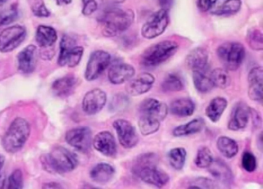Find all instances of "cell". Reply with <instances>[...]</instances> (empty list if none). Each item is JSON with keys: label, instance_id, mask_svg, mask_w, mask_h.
<instances>
[{"label": "cell", "instance_id": "1", "mask_svg": "<svg viewBox=\"0 0 263 189\" xmlns=\"http://www.w3.org/2000/svg\"><path fill=\"white\" fill-rule=\"evenodd\" d=\"M158 158L155 154H144L137 158L132 171L144 182L162 187L170 178L165 172L158 167Z\"/></svg>", "mask_w": 263, "mask_h": 189}, {"label": "cell", "instance_id": "2", "mask_svg": "<svg viewBox=\"0 0 263 189\" xmlns=\"http://www.w3.org/2000/svg\"><path fill=\"white\" fill-rule=\"evenodd\" d=\"M135 21L132 10L113 8L107 10L101 18L103 34L107 37L116 36L130 28Z\"/></svg>", "mask_w": 263, "mask_h": 189}, {"label": "cell", "instance_id": "3", "mask_svg": "<svg viewBox=\"0 0 263 189\" xmlns=\"http://www.w3.org/2000/svg\"><path fill=\"white\" fill-rule=\"evenodd\" d=\"M41 162L47 172L54 174L72 172L78 165L76 155L62 146H57L50 154L43 155Z\"/></svg>", "mask_w": 263, "mask_h": 189}, {"label": "cell", "instance_id": "4", "mask_svg": "<svg viewBox=\"0 0 263 189\" xmlns=\"http://www.w3.org/2000/svg\"><path fill=\"white\" fill-rule=\"evenodd\" d=\"M30 130V125L27 120L16 118L13 120L3 138V147L9 153L19 152L28 140Z\"/></svg>", "mask_w": 263, "mask_h": 189}, {"label": "cell", "instance_id": "5", "mask_svg": "<svg viewBox=\"0 0 263 189\" xmlns=\"http://www.w3.org/2000/svg\"><path fill=\"white\" fill-rule=\"evenodd\" d=\"M178 50V44L175 41H161L144 50L141 55V64L144 67H158L174 56Z\"/></svg>", "mask_w": 263, "mask_h": 189}, {"label": "cell", "instance_id": "6", "mask_svg": "<svg viewBox=\"0 0 263 189\" xmlns=\"http://www.w3.org/2000/svg\"><path fill=\"white\" fill-rule=\"evenodd\" d=\"M217 55L224 68L236 70L242 64L246 58V50L242 44L238 42H226L218 47Z\"/></svg>", "mask_w": 263, "mask_h": 189}, {"label": "cell", "instance_id": "7", "mask_svg": "<svg viewBox=\"0 0 263 189\" xmlns=\"http://www.w3.org/2000/svg\"><path fill=\"white\" fill-rule=\"evenodd\" d=\"M168 23V11L161 9L153 13L143 25L141 35L146 39H155L165 31Z\"/></svg>", "mask_w": 263, "mask_h": 189}, {"label": "cell", "instance_id": "8", "mask_svg": "<svg viewBox=\"0 0 263 189\" xmlns=\"http://www.w3.org/2000/svg\"><path fill=\"white\" fill-rule=\"evenodd\" d=\"M27 36V30L21 25L7 27L0 33V52L10 53L21 45Z\"/></svg>", "mask_w": 263, "mask_h": 189}, {"label": "cell", "instance_id": "9", "mask_svg": "<svg viewBox=\"0 0 263 189\" xmlns=\"http://www.w3.org/2000/svg\"><path fill=\"white\" fill-rule=\"evenodd\" d=\"M111 56L110 53L104 50H97L90 55L86 67L85 76L87 81L98 79L106 69L110 66Z\"/></svg>", "mask_w": 263, "mask_h": 189}, {"label": "cell", "instance_id": "10", "mask_svg": "<svg viewBox=\"0 0 263 189\" xmlns=\"http://www.w3.org/2000/svg\"><path fill=\"white\" fill-rule=\"evenodd\" d=\"M66 141L71 147L83 153L90 150L92 145V132L87 127H75L66 134Z\"/></svg>", "mask_w": 263, "mask_h": 189}, {"label": "cell", "instance_id": "11", "mask_svg": "<svg viewBox=\"0 0 263 189\" xmlns=\"http://www.w3.org/2000/svg\"><path fill=\"white\" fill-rule=\"evenodd\" d=\"M120 144L124 148H133L139 141L138 132L132 123L125 119H118L113 123Z\"/></svg>", "mask_w": 263, "mask_h": 189}, {"label": "cell", "instance_id": "12", "mask_svg": "<svg viewBox=\"0 0 263 189\" xmlns=\"http://www.w3.org/2000/svg\"><path fill=\"white\" fill-rule=\"evenodd\" d=\"M107 103V94L99 88L93 89L84 95L82 108L87 115H93L99 113Z\"/></svg>", "mask_w": 263, "mask_h": 189}, {"label": "cell", "instance_id": "13", "mask_svg": "<svg viewBox=\"0 0 263 189\" xmlns=\"http://www.w3.org/2000/svg\"><path fill=\"white\" fill-rule=\"evenodd\" d=\"M155 82L154 75L149 73H143L137 78L130 79L126 85V91L130 96H139L147 93L153 87Z\"/></svg>", "mask_w": 263, "mask_h": 189}, {"label": "cell", "instance_id": "14", "mask_svg": "<svg viewBox=\"0 0 263 189\" xmlns=\"http://www.w3.org/2000/svg\"><path fill=\"white\" fill-rule=\"evenodd\" d=\"M93 147L100 153L107 157H115L118 152L115 137L107 130L100 132L95 135L92 141Z\"/></svg>", "mask_w": 263, "mask_h": 189}, {"label": "cell", "instance_id": "15", "mask_svg": "<svg viewBox=\"0 0 263 189\" xmlns=\"http://www.w3.org/2000/svg\"><path fill=\"white\" fill-rule=\"evenodd\" d=\"M38 63V50L36 46L28 45L23 49L17 56V66L20 71L25 74L33 73Z\"/></svg>", "mask_w": 263, "mask_h": 189}, {"label": "cell", "instance_id": "16", "mask_svg": "<svg viewBox=\"0 0 263 189\" xmlns=\"http://www.w3.org/2000/svg\"><path fill=\"white\" fill-rule=\"evenodd\" d=\"M139 111L141 115H148L162 121L168 113L167 104L155 98H147L141 103Z\"/></svg>", "mask_w": 263, "mask_h": 189}, {"label": "cell", "instance_id": "17", "mask_svg": "<svg viewBox=\"0 0 263 189\" xmlns=\"http://www.w3.org/2000/svg\"><path fill=\"white\" fill-rule=\"evenodd\" d=\"M249 98L261 103L262 101L263 70L261 67H255L249 71L248 76Z\"/></svg>", "mask_w": 263, "mask_h": 189}, {"label": "cell", "instance_id": "18", "mask_svg": "<svg viewBox=\"0 0 263 189\" xmlns=\"http://www.w3.org/2000/svg\"><path fill=\"white\" fill-rule=\"evenodd\" d=\"M250 119V107L246 104L239 103L234 107L228 124V128L231 130H241L248 125Z\"/></svg>", "mask_w": 263, "mask_h": 189}, {"label": "cell", "instance_id": "19", "mask_svg": "<svg viewBox=\"0 0 263 189\" xmlns=\"http://www.w3.org/2000/svg\"><path fill=\"white\" fill-rule=\"evenodd\" d=\"M135 74V67L130 64L117 63L109 69L108 80L111 84L119 85L130 81Z\"/></svg>", "mask_w": 263, "mask_h": 189}, {"label": "cell", "instance_id": "20", "mask_svg": "<svg viewBox=\"0 0 263 189\" xmlns=\"http://www.w3.org/2000/svg\"><path fill=\"white\" fill-rule=\"evenodd\" d=\"M241 0H214L209 11L215 16H228L239 11Z\"/></svg>", "mask_w": 263, "mask_h": 189}, {"label": "cell", "instance_id": "21", "mask_svg": "<svg viewBox=\"0 0 263 189\" xmlns=\"http://www.w3.org/2000/svg\"><path fill=\"white\" fill-rule=\"evenodd\" d=\"M186 65L192 71L209 68V53L201 47L194 49L186 58Z\"/></svg>", "mask_w": 263, "mask_h": 189}, {"label": "cell", "instance_id": "22", "mask_svg": "<svg viewBox=\"0 0 263 189\" xmlns=\"http://www.w3.org/2000/svg\"><path fill=\"white\" fill-rule=\"evenodd\" d=\"M207 168L209 169V173L218 182L227 184H230L233 181V174H232L230 167L221 160L213 159Z\"/></svg>", "mask_w": 263, "mask_h": 189}, {"label": "cell", "instance_id": "23", "mask_svg": "<svg viewBox=\"0 0 263 189\" xmlns=\"http://www.w3.org/2000/svg\"><path fill=\"white\" fill-rule=\"evenodd\" d=\"M115 169L113 166L107 163H99L96 164L90 172L92 181L98 184H106L113 178Z\"/></svg>", "mask_w": 263, "mask_h": 189}, {"label": "cell", "instance_id": "24", "mask_svg": "<svg viewBox=\"0 0 263 189\" xmlns=\"http://www.w3.org/2000/svg\"><path fill=\"white\" fill-rule=\"evenodd\" d=\"M58 41L56 30L49 26L41 25L36 32V41L41 48H50L54 45Z\"/></svg>", "mask_w": 263, "mask_h": 189}, {"label": "cell", "instance_id": "25", "mask_svg": "<svg viewBox=\"0 0 263 189\" xmlns=\"http://www.w3.org/2000/svg\"><path fill=\"white\" fill-rule=\"evenodd\" d=\"M195 110V103L187 98L175 100L170 105V110L172 115L180 118L192 116Z\"/></svg>", "mask_w": 263, "mask_h": 189}, {"label": "cell", "instance_id": "26", "mask_svg": "<svg viewBox=\"0 0 263 189\" xmlns=\"http://www.w3.org/2000/svg\"><path fill=\"white\" fill-rule=\"evenodd\" d=\"M192 78L195 88L201 93L210 92L215 87L211 78L209 68L192 71Z\"/></svg>", "mask_w": 263, "mask_h": 189}, {"label": "cell", "instance_id": "27", "mask_svg": "<svg viewBox=\"0 0 263 189\" xmlns=\"http://www.w3.org/2000/svg\"><path fill=\"white\" fill-rule=\"evenodd\" d=\"M204 127V121L202 118H195L184 124L178 126L174 129L172 134L174 136L184 137L195 135L201 131Z\"/></svg>", "mask_w": 263, "mask_h": 189}, {"label": "cell", "instance_id": "28", "mask_svg": "<svg viewBox=\"0 0 263 189\" xmlns=\"http://www.w3.org/2000/svg\"><path fill=\"white\" fill-rule=\"evenodd\" d=\"M76 85V78L72 75L64 77L54 81L52 90L58 97H67L71 93Z\"/></svg>", "mask_w": 263, "mask_h": 189}, {"label": "cell", "instance_id": "29", "mask_svg": "<svg viewBox=\"0 0 263 189\" xmlns=\"http://www.w3.org/2000/svg\"><path fill=\"white\" fill-rule=\"evenodd\" d=\"M227 106V100L221 97H217L212 99L206 107V115L212 122H217L219 121Z\"/></svg>", "mask_w": 263, "mask_h": 189}, {"label": "cell", "instance_id": "30", "mask_svg": "<svg viewBox=\"0 0 263 189\" xmlns=\"http://www.w3.org/2000/svg\"><path fill=\"white\" fill-rule=\"evenodd\" d=\"M217 147L220 153L227 158H234L238 152V145L235 140L221 136L217 140Z\"/></svg>", "mask_w": 263, "mask_h": 189}, {"label": "cell", "instance_id": "31", "mask_svg": "<svg viewBox=\"0 0 263 189\" xmlns=\"http://www.w3.org/2000/svg\"><path fill=\"white\" fill-rule=\"evenodd\" d=\"M160 125H161V121L148 115H141L138 121L140 131L144 136H148L158 131L159 130Z\"/></svg>", "mask_w": 263, "mask_h": 189}, {"label": "cell", "instance_id": "32", "mask_svg": "<svg viewBox=\"0 0 263 189\" xmlns=\"http://www.w3.org/2000/svg\"><path fill=\"white\" fill-rule=\"evenodd\" d=\"M75 46H77V43L73 37L67 34L63 36L60 44V54L58 58V64L61 67L66 66L67 56Z\"/></svg>", "mask_w": 263, "mask_h": 189}, {"label": "cell", "instance_id": "33", "mask_svg": "<svg viewBox=\"0 0 263 189\" xmlns=\"http://www.w3.org/2000/svg\"><path fill=\"white\" fill-rule=\"evenodd\" d=\"M187 152L184 147H175L168 152V160L171 166L175 170L180 171L185 164Z\"/></svg>", "mask_w": 263, "mask_h": 189}, {"label": "cell", "instance_id": "34", "mask_svg": "<svg viewBox=\"0 0 263 189\" xmlns=\"http://www.w3.org/2000/svg\"><path fill=\"white\" fill-rule=\"evenodd\" d=\"M183 88H184V84L182 80L175 73H170L167 75L161 84V89L166 93L180 91Z\"/></svg>", "mask_w": 263, "mask_h": 189}, {"label": "cell", "instance_id": "35", "mask_svg": "<svg viewBox=\"0 0 263 189\" xmlns=\"http://www.w3.org/2000/svg\"><path fill=\"white\" fill-rule=\"evenodd\" d=\"M211 78L214 87L226 89L230 85L231 78L227 70L223 68H216L211 72Z\"/></svg>", "mask_w": 263, "mask_h": 189}, {"label": "cell", "instance_id": "36", "mask_svg": "<svg viewBox=\"0 0 263 189\" xmlns=\"http://www.w3.org/2000/svg\"><path fill=\"white\" fill-rule=\"evenodd\" d=\"M213 159V155L210 149L207 147H201L197 152L195 163L197 167L200 168H207Z\"/></svg>", "mask_w": 263, "mask_h": 189}, {"label": "cell", "instance_id": "37", "mask_svg": "<svg viewBox=\"0 0 263 189\" xmlns=\"http://www.w3.org/2000/svg\"><path fill=\"white\" fill-rule=\"evenodd\" d=\"M17 4H11L7 8L0 11V27H4V26L12 24L17 19Z\"/></svg>", "mask_w": 263, "mask_h": 189}, {"label": "cell", "instance_id": "38", "mask_svg": "<svg viewBox=\"0 0 263 189\" xmlns=\"http://www.w3.org/2000/svg\"><path fill=\"white\" fill-rule=\"evenodd\" d=\"M247 43L252 50L260 51L263 49L262 33L258 29H252L247 34Z\"/></svg>", "mask_w": 263, "mask_h": 189}, {"label": "cell", "instance_id": "39", "mask_svg": "<svg viewBox=\"0 0 263 189\" xmlns=\"http://www.w3.org/2000/svg\"><path fill=\"white\" fill-rule=\"evenodd\" d=\"M130 103V99L127 95L124 93H118L112 99L110 102V109L112 111L121 113L128 108Z\"/></svg>", "mask_w": 263, "mask_h": 189}, {"label": "cell", "instance_id": "40", "mask_svg": "<svg viewBox=\"0 0 263 189\" xmlns=\"http://www.w3.org/2000/svg\"><path fill=\"white\" fill-rule=\"evenodd\" d=\"M84 51V47H81V46H75L70 50L68 56H67L66 66H68L69 67H71V68L77 67L82 59Z\"/></svg>", "mask_w": 263, "mask_h": 189}, {"label": "cell", "instance_id": "41", "mask_svg": "<svg viewBox=\"0 0 263 189\" xmlns=\"http://www.w3.org/2000/svg\"><path fill=\"white\" fill-rule=\"evenodd\" d=\"M24 187V176L20 169H16L9 177L6 187L9 189H21Z\"/></svg>", "mask_w": 263, "mask_h": 189}, {"label": "cell", "instance_id": "42", "mask_svg": "<svg viewBox=\"0 0 263 189\" xmlns=\"http://www.w3.org/2000/svg\"><path fill=\"white\" fill-rule=\"evenodd\" d=\"M189 187H197V188H218L217 183L210 178L204 177H198L192 180L189 184Z\"/></svg>", "mask_w": 263, "mask_h": 189}, {"label": "cell", "instance_id": "43", "mask_svg": "<svg viewBox=\"0 0 263 189\" xmlns=\"http://www.w3.org/2000/svg\"><path fill=\"white\" fill-rule=\"evenodd\" d=\"M241 166L247 172H255L257 168V161L255 155L250 152H245L241 157Z\"/></svg>", "mask_w": 263, "mask_h": 189}, {"label": "cell", "instance_id": "44", "mask_svg": "<svg viewBox=\"0 0 263 189\" xmlns=\"http://www.w3.org/2000/svg\"><path fill=\"white\" fill-rule=\"evenodd\" d=\"M32 12L34 16L40 18L49 17L50 16V12L46 7L43 0H35L32 4Z\"/></svg>", "mask_w": 263, "mask_h": 189}, {"label": "cell", "instance_id": "45", "mask_svg": "<svg viewBox=\"0 0 263 189\" xmlns=\"http://www.w3.org/2000/svg\"><path fill=\"white\" fill-rule=\"evenodd\" d=\"M82 13L84 16H90L98 10V3L96 0H82Z\"/></svg>", "mask_w": 263, "mask_h": 189}, {"label": "cell", "instance_id": "46", "mask_svg": "<svg viewBox=\"0 0 263 189\" xmlns=\"http://www.w3.org/2000/svg\"><path fill=\"white\" fill-rule=\"evenodd\" d=\"M212 0H198V7L202 12L209 11L212 5Z\"/></svg>", "mask_w": 263, "mask_h": 189}, {"label": "cell", "instance_id": "47", "mask_svg": "<svg viewBox=\"0 0 263 189\" xmlns=\"http://www.w3.org/2000/svg\"><path fill=\"white\" fill-rule=\"evenodd\" d=\"M174 0H158L160 6H161V9L168 11L170 10L171 7L173 5Z\"/></svg>", "mask_w": 263, "mask_h": 189}, {"label": "cell", "instance_id": "48", "mask_svg": "<svg viewBox=\"0 0 263 189\" xmlns=\"http://www.w3.org/2000/svg\"><path fill=\"white\" fill-rule=\"evenodd\" d=\"M44 188H62L63 186L61 185L59 183L50 182L46 183L45 184L43 185Z\"/></svg>", "mask_w": 263, "mask_h": 189}, {"label": "cell", "instance_id": "49", "mask_svg": "<svg viewBox=\"0 0 263 189\" xmlns=\"http://www.w3.org/2000/svg\"><path fill=\"white\" fill-rule=\"evenodd\" d=\"M55 2H56L57 5L61 7V6L69 5L71 4L72 0H55Z\"/></svg>", "mask_w": 263, "mask_h": 189}, {"label": "cell", "instance_id": "50", "mask_svg": "<svg viewBox=\"0 0 263 189\" xmlns=\"http://www.w3.org/2000/svg\"><path fill=\"white\" fill-rule=\"evenodd\" d=\"M5 184V178H4V175L0 172V188H1V187H5V186H4Z\"/></svg>", "mask_w": 263, "mask_h": 189}, {"label": "cell", "instance_id": "51", "mask_svg": "<svg viewBox=\"0 0 263 189\" xmlns=\"http://www.w3.org/2000/svg\"><path fill=\"white\" fill-rule=\"evenodd\" d=\"M4 163H5V157L0 155V172H1V170L4 167Z\"/></svg>", "mask_w": 263, "mask_h": 189}, {"label": "cell", "instance_id": "52", "mask_svg": "<svg viewBox=\"0 0 263 189\" xmlns=\"http://www.w3.org/2000/svg\"><path fill=\"white\" fill-rule=\"evenodd\" d=\"M8 0H0V7H3L4 4H7Z\"/></svg>", "mask_w": 263, "mask_h": 189}, {"label": "cell", "instance_id": "53", "mask_svg": "<svg viewBox=\"0 0 263 189\" xmlns=\"http://www.w3.org/2000/svg\"><path fill=\"white\" fill-rule=\"evenodd\" d=\"M126 0H115V2L118 4H122V3L125 2Z\"/></svg>", "mask_w": 263, "mask_h": 189}]
</instances>
